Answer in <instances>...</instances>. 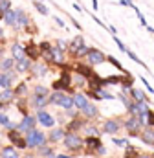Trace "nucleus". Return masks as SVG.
Masks as SVG:
<instances>
[{"instance_id":"f257e3e1","label":"nucleus","mask_w":154,"mask_h":158,"mask_svg":"<svg viewBox=\"0 0 154 158\" xmlns=\"http://www.w3.org/2000/svg\"><path fill=\"white\" fill-rule=\"evenodd\" d=\"M26 147H31V149H37L40 145H44L46 143V136H44V132H40L37 129H31V131H28L26 132Z\"/></svg>"},{"instance_id":"f03ea898","label":"nucleus","mask_w":154,"mask_h":158,"mask_svg":"<svg viewBox=\"0 0 154 158\" xmlns=\"http://www.w3.org/2000/svg\"><path fill=\"white\" fill-rule=\"evenodd\" d=\"M63 143H64L66 149H70V151H77V149L83 147L84 140H83L81 134H77V132H66V136L63 138Z\"/></svg>"},{"instance_id":"7ed1b4c3","label":"nucleus","mask_w":154,"mask_h":158,"mask_svg":"<svg viewBox=\"0 0 154 158\" xmlns=\"http://www.w3.org/2000/svg\"><path fill=\"white\" fill-rule=\"evenodd\" d=\"M86 59H88V64H90V66H95V64H103V63L107 61V55H105L101 50L90 48L88 53H86Z\"/></svg>"},{"instance_id":"20e7f679","label":"nucleus","mask_w":154,"mask_h":158,"mask_svg":"<svg viewBox=\"0 0 154 158\" xmlns=\"http://www.w3.org/2000/svg\"><path fill=\"white\" fill-rule=\"evenodd\" d=\"M35 118H37V121L42 127H48V129H53V127H55V118H53L48 110H44V109H38Z\"/></svg>"},{"instance_id":"39448f33","label":"nucleus","mask_w":154,"mask_h":158,"mask_svg":"<svg viewBox=\"0 0 154 158\" xmlns=\"http://www.w3.org/2000/svg\"><path fill=\"white\" fill-rule=\"evenodd\" d=\"M141 123H140V119L138 116H130V118L125 121V129H127V132L130 134V136H138L140 132H141Z\"/></svg>"},{"instance_id":"423d86ee","label":"nucleus","mask_w":154,"mask_h":158,"mask_svg":"<svg viewBox=\"0 0 154 158\" xmlns=\"http://www.w3.org/2000/svg\"><path fill=\"white\" fill-rule=\"evenodd\" d=\"M35 123H37V118L35 116H24L22 121L17 125V131L18 132H28V131H31V129H35Z\"/></svg>"},{"instance_id":"0eeeda50","label":"nucleus","mask_w":154,"mask_h":158,"mask_svg":"<svg viewBox=\"0 0 154 158\" xmlns=\"http://www.w3.org/2000/svg\"><path fill=\"white\" fill-rule=\"evenodd\" d=\"M140 138H141V142H143V143L152 145V147H154V129H152V127H143V129H141V132H140Z\"/></svg>"},{"instance_id":"6e6552de","label":"nucleus","mask_w":154,"mask_h":158,"mask_svg":"<svg viewBox=\"0 0 154 158\" xmlns=\"http://www.w3.org/2000/svg\"><path fill=\"white\" fill-rule=\"evenodd\" d=\"M119 129H121V123L117 119H107L103 123V132L105 134H116Z\"/></svg>"},{"instance_id":"1a4fd4ad","label":"nucleus","mask_w":154,"mask_h":158,"mask_svg":"<svg viewBox=\"0 0 154 158\" xmlns=\"http://www.w3.org/2000/svg\"><path fill=\"white\" fill-rule=\"evenodd\" d=\"M74 105H75L77 110L84 109V107L88 105V98H86V94H83V92H77V94H74Z\"/></svg>"},{"instance_id":"9d476101","label":"nucleus","mask_w":154,"mask_h":158,"mask_svg":"<svg viewBox=\"0 0 154 158\" xmlns=\"http://www.w3.org/2000/svg\"><path fill=\"white\" fill-rule=\"evenodd\" d=\"M61 109H64V110H72V109H75V105H74V98H70V96H66V92L63 94V98L59 99V103H57Z\"/></svg>"},{"instance_id":"9b49d317","label":"nucleus","mask_w":154,"mask_h":158,"mask_svg":"<svg viewBox=\"0 0 154 158\" xmlns=\"http://www.w3.org/2000/svg\"><path fill=\"white\" fill-rule=\"evenodd\" d=\"M15 11H17V22H15V28H24V26H28V24H30L28 15H26L22 9H15Z\"/></svg>"},{"instance_id":"f8f14e48","label":"nucleus","mask_w":154,"mask_h":158,"mask_svg":"<svg viewBox=\"0 0 154 158\" xmlns=\"http://www.w3.org/2000/svg\"><path fill=\"white\" fill-rule=\"evenodd\" d=\"M11 53H13V59L18 61V59H22V57H26V48H24L22 44L15 42V44L11 46Z\"/></svg>"},{"instance_id":"ddd939ff","label":"nucleus","mask_w":154,"mask_h":158,"mask_svg":"<svg viewBox=\"0 0 154 158\" xmlns=\"http://www.w3.org/2000/svg\"><path fill=\"white\" fill-rule=\"evenodd\" d=\"M81 114H83L84 118H95V116L99 114V110H97V107H95L94 103L88 101V105H86L84 109H81Z\"/></svg>"},{"instance_id":"4468645a","label":"nucleus","mask_w":154,"mask_h":158,"mask_svg":"<svg viewBox=\"0 0 154 158\" xmlns=\"http://www.w3.org/2000/svg\"><path fill=\"white\" fill-rule=\"evenodd\" d=\"M64 136H66V132H64V129H59V127H53L48 138H50L51 142H61V140H63Z\"/></svg>"},{"instance_id":"2eb2a0df","label":"nucleus","mask_w":154,"mask_h":158,"mask_svg":"<svg viewBox=\"0 0 154 158\" xmlns=\"http://www.w3.org/2000/svg\"><path fill=\"white\" fill-rule=\"evenodd\" d=\"M130 96L134 101H143V103H149V98L145 96L143 90H138V88H130Z\"/></svg>"},{"instance_id":"dca6fc26","label":"nucleus","mask_w":154,"mask_h":158,"mask_svg":"<svg viewBox=\"0 0 154 158\" xmlns=\"http://www.w3.org/2000/svg\"><path fill=\"white\" fill-rule=\"evenodd\" d=\"M83 44H84V39H83L81 35H77L75 39H72V42L68 44V50H70V52H72V53L75 55V53H77V50H79V48H81Z\"/></svg>"},{"instance_id":"f3484780","label":"nucleus","mask_w":154,"mask_h":158,"mask_svg":"<svg viewBox=\"0 0 154 158\" xmlns=\"http://www.w3.org/2000/svg\"><path fill=\"white\" fill-rule=\"evenodd\" d=\"M30 68H31V61L28 57H22V59L17 61V70L18 72H28Z\"/></svg>"},{"instance_id":"a211bd4d","label":"nucleus","mask_w":154,"mask_h":158,"mask_svg":"<svg viewBox=\"0 0 154 158\" xmlns=\"http://www.w3.org/2000/svg\"><path fill=\"white\" fill-rule=\"evenodd\" d=\"M9 140H11L17 147H26V140H24V138H20L18 131H13V132L9 134Z\"/></svg>"},{"instance_id":"6ab92c4d","label":"nucleus","mask_w":154,"mask_h":158,"mask_svg":"<svg viewBox=\"0 0 154 158\" xmlns=\"http://www.w3.org/2000/svg\"><path fill=\"white\" fill-rule=\"evenodd\" d=\"M11 85H13V76L4 72L0 76V88H11Z\"/></svg>"},{"instance_id":"aec40b11","label":"nucleus","mask_w":154,"mask_h":158,"mask_svg":"<svg viewBox=\"0 0 154 158\" xmlns=\"http://www.w3.org/2000/svg\"><path fill=\"white\" fill-rule=\"evenodd\" d=\"M4 22H6L7 26H13V28H15V22H17V11H15V9H9V11L4 15Z\"/></svg>"},{"instance_id":"412c9836","label":"nucleus","mask_w":154,"mask_h":158,"mask_svg":"<svg viewBox=\"0 0 154 158\" xmlns=\"http://www.w3.org/2000/svg\"><path fill=\"white\" fill-rule=\"evenodd\" d=\"M2 158H18V153H17V147H4L2 153H0Z\"/></svg>"},{"instance_id":"4be33fe9","label":"nucleus","mask_w":154,"mask_h":158,"mask_svg":"<svg viewBox=\"0 0 154 158\" xmlns=\"http://www.w3.org/2000/svg\"><path fill=\"white\" fill-rule=\"evenodd\" d=\"M13 66H15V59H4L0 63V70H4V72H11Z\"/></svg>"},{"instance_id":"5701e85b","label":"nucleus","mask_w":154,"mask_h":158,"mask_svg":"<svg viewBox=\"0 0 154 158\" xmlns=\"http://www.w3.org/2000/svg\"><path fill=\"white\" fill-rule=\"evenodd\" d=\"M15 98V92L11 88H4V92H0V101H11Z\"/></svg>"},{"instance_id":"b1692460","label":"nucleus","mask_w":154,"mask_h":158,"mask_svg":"<svg viewBox=\"0 0 154 158\" xmlns=\"http://www.w3.org/2000/svg\"><path fill=\"white\" fill-rule=\"evenodd\" d=\"M125 53H127V55H128V57H130V59H132L134 63H138L140 66H143V68H147V64H145V63H143V61H141V59H140V57H138V55H136L134 52H132V50H128V48H127V50H125Z\"/></svg>"},{"instance_id":"393cba45","label":"nucleus","mask_w":154,"mask_h":158,"mask_svg":"<svg viewBox=\"0 0 154 158\" xmlns=\"http://www.w3.org/2000/svg\"><path fill=\"white\" fill-rule=\"evenodd\" d=\"M11 9V2L9 0H0V19H4V15Z\"/></svg>"},{"instance_id":"a878e982","label":"nucleus","mask_w":154,"mask_h":158,"mask_svg":"<svg viewBox=\"0 0 154 158\" xmlns=\"http://www.w3.org/2000/svg\"><path fill=\"white\" fill-rule=\"evenodd\" d=\"M46 103H48V96H35V98H33V105H35L37 109H42Z\"/></svg>"},{"instance_id":"bb28decb","label":"nucleus","mask_w":154,"mask_h":158,"mask_svg":"<svg viewBox=\"0 0 154 158\" xmlns=\"http://www.w3.org/2000/svg\"><path fill=\"white\" fill-rule=\"evenodd\" d=\"M84 132L86 134H90V136H99L101 132H99V129L97 127H94V125H84Z\"/></svg>"},{"instance_id":"cd10ccee","label":"nucleus","mask_w":154,"mask_h":158,"mask_svg":"<svg viewBox=\"0 0 154 158\" xmlns=\"http://www.w3.org/2000/svg\"><path fill=\"white\" fill-rule=\"evenodd\" d=\"M33 6H35V9H37L40 15H48V13H50V11H48V7H46L42 2H37V0H35V2H33Z\"/></svg>"},{"instance_id":"c85d7f7f","label":"nucleus","mask_w":154,"mask_h":158,"mask_svg":"<svg viewBox=\"0 0 154 158\" xmlns=\"http://www.w3.org/2000/svg\"><path fill=\"white\" fill-rule=\"evenodd\" d=\"M117 99H119V101H121V103H123L125 107H128V105L132 103V101L128 99V96H127V92H121V94H117Z\"/></svg>"},{"instance_id":"c756f323","label":"nucleus","mask_w":154,"mask_h":158,"mask_svg":"<svg viewBox=\"0 0 154 158\" xmlns=\"http://www.w3.org/2000/svg\"><path fill=\"white\" fill-rule=\"evenodd\" d=\"M35 96H48V88L42 86V85L35 86Z\"/></svg>"},{"instance_id":"7c9ffc66","label":"nucleus","mask_w":154,"mask_h":158,"mask_svg":"<svg viewBox=\"0 0 154 158\" xmlns=\"http://www.w3.org/2000/svg\"><path fill=\"white\" fill-rule=\"evenodd\" d=\"M132 9L136 11V15H138V19H140V22H141V26H145V28H147V20H145V17H143V13H141V11H140V9L136 7V6H134Z\"/></svg>"},{"instance_id":"2f4dec72","label":"nucleus","mask_w":154,"mask_h":158,"mask_svg":"<svg viewBox=\"0 0 154 158\" xmlns=\"http://www.w3.org/2000/svg\"><path fill=\"white\" fill-rule=\"evenodd\" d=\"M88 50H90V48H88V46H84V44H83V46H81V48H79V50H77L75 57H86V53H88Z\"/></svg>"},{"instance_id":"473e14b6","label":"nucleus","mask_w":154,"mask_h":158,"mask_svg":"<svg viewBox=\"0 0 154 158\" xmlns=\"http://www.w3.org/2000/svg\"><path fill=\"white\" fill-rule=\"evenodd\" d=\"M112 142H114L116 145H119V147H127L128 145V140L127 138H114Z\"/></svg>"},{"instance_id":"72a5a7b5","label":"nucleus","mask_w":154,"mask_h":158,"mask_svg":"<svg viewBox=\"0 0 154 158\" xmlns=\"http://www.w3.org/2000/svg\"><path fill=\"white\" fill-rule=\"evenodd\" d=\"M107 61H108V63H112V64H114V66L117 68V70H123V66H121V63H119V61H117L116 57H112V55H108V57H107Z\"/></svg>"},{"instance_id":"f704fd0d","label":"nucleus","mask_w":154,"mask_h":158,"mask_svg":"<svg viewBox=\"0 0 154 158\" xmlns=\"http://www.w3.org/2000/svg\"><path fill=\"white\" fill-rule=\"evenodd\" d=\"M114 42L117 44V48H119V50H121V52L125 53V50H127V46H125V44H123V42L119 40V37H116V35H114Z\"/></svg>"},{"instance_id":"c9c22d12","label":"nucleus","mask_w":154,"mask_h":158,"mask_svg":"<svg viewBox=\"0 0 154 158\" xmlns=\"http://www.w3.org/2000/svg\"><path fill=\"white\" fill-rule=\"evenodd\" d=\"M57 48H59V50H63V52H66V50H68V44H66L63 39H59V40H57Z\"/></svg>"},{"instance_id":"e433bc0d","label":"nucleus","mask_w":154,"mask_h":158,"mask_svg":"<svg viewBox=\"0 0 154 158\" xmlns=\"http://www.w3.org/2000/svg\"><path fill=\"white\" fill-rule=\"evenodd\" d=\"M140 81H141V83L145 85V88H147V90H149L151 94H154V88L151 86V85H149V81H147V79H145V77H140Z\"/></svg>"},{"instance_id":"4c0bfd02","label":"nucleus","mask_w":154,"mask_h":158,"mask_svg":"<svg viewBox=\"0 0 154 158\" xmlns=\"http://www.w3.org/2000/svg\"><path fill=\"white\" fill-rule=\"evenodd\" d=\"M119 6H125V7H134V2H132V0H119Z\"/></svg>"},{"instance_id":"58836bf2","label":"nucleus","mask_w":154,"mask_h":158,"mask_svg":"<svg viewBox=\"0 0 154 158\" xmlns=\"http://www.w3.org/2000/svg\"><path fill=\"white\" fill-rule=\"evenodd\" d=\"M24 92H26V85H20V86L17 88V92H15V96H24Z\"/></svg>"},{"instance_id":"ea45409f","label":"nucleus","mask_w":154,"mask_h":158,"mask_svg":"<svg viewBox=\"0 0 154 158\" xmlns=\"http://www.w3.org/2000/svg\"><path fill=\"white\" fill-rule=\"evenodd\" d=\"M53 20H55V22H57L61 28H66V24H64V20H63V19H59V17H53Z\"/></svg>"},{"instance_id":"a19ab883","label":"nucleus","mask_w":154,"mask_h":158,"mask_svg":"<svg viewBox=\"0 0 154 158\" xmlns=\"http://www.w3.org/2000/svg\"><path fill=\"white\" fill-rule=\"evenodd\" d=\"M7 121H9V118H7L6 114H0V123H2V125H6Z\"/></svg>"},{"instance_id":"79ce46f5","label":"nucleus","mask_w":154,"mask_h":158,"mask_svg":"<svg viewBox=\"0 0 154 158\" xmlns=\"http://www.w3.org/2000/svg\"><path fill=\"white\" fill-rule=\"evenodd\" d=\"M97 155H107V149H105L103 145H99V147H97Z\"/></svg>"},{"instance_id":"37998d69","label":"nucleus","mask_w":154,"mask_h":158,"mask_svg":"<svg viewBox=\"0 0 154 158\" xmlns=\"http://www.w3.org/2000/svg\"><path fill=\"white\" fill-rule=\"evenodd\" d=\"M74 9H75V11H79V13H83V7H81L79 4H74Z\"/></svg>"},{"instance_id":"c03bdc74","label":"nucleus","mask_w":154,"mask_h":158,"mask_svg":"<svg viewBox=\"0 0 154 158\" xmlns=\"http://www.w3.org/2000/svg\"><path fill=\"white\" fill-rule=\"evenodd\" d=\"M92 6H94V9L97 11V7H99V2H97V0H92Z\"/></svg>"},{"instance_id":"a18cd8bd","label":"nucleus","mask_w":154,"mask_h":158,"mask_svg":"<svg viewBox=\"0 0 154 158\" xmlns=\"http://www.w3.org/2000/svg\"><path fill=\"white\" fill-rule=\"evenodd\" d=\"M136 158H151V156H149V155H140V153H138V156Z\"/></svg>"},{"instance_id":"49530a36","label":"nucleus","mask_w":154,"mask_h":158,"mask_svg":"<svg viewBox=\"0 0 154 158\" xmlns=\"http://www.w3.org/2000/svg\"><path fill=\"white\" fill-rule=\"evenodd\" d=\"M147 31H149V33H154V28H151V26H147Z\"/></svg>"},{"instance_id":"de8ad7c7","label":"nucleus","mask_w":154,"mask_h":158,"mask_svg":"<svg viewBox=\"0 0 154 158\" xmlns=\"http://www.w3.org/2000/svg\"><path fill=\"white\" fill-rule=\"evenodd\" d=\"M2 37H4V30L0 28V40H2Z\"/></svg>"},{"instance_id":"09e8293b","label":"nucleus","mask_w":154,"mask_h":158,"mask_svg":"<svg viewBox=\"0 0 154 158\" xmlns=\"http://www.w3.org/2000/svg\"><path fill=\"white\" fill-rule=\"evenodd\" d=\"M22 158H35V156H31V155H24Z\"/></svg>"},{"instance_id":"8fccbe9b","label":"nucleus","mask_w":154,"mask_h":158,"mask_svg":"<svg viewBox=\"0 0 154 158\" xmlns=\"http://www.w3.org/2000/svg\"><path fill=\"white\" fill-rule=\"evenodd\" d=\"M57 158H70V156H64V155H59Z\"/></svg>"}]
</instances>
